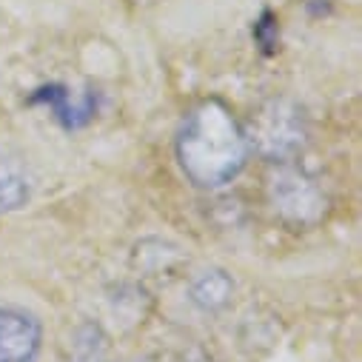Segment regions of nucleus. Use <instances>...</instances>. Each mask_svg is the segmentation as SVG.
Masks as SVG:
<instances>
[{"label":"nucleus","instance_id":"f03ea898","mask_svg":"<svg viewBox=\"0 0 362 362\" xmlns=\"http://www.w3.org/2000/svg\"><path fill=\"white\" fill-rule=\"evenodd\" d=\"M248 148L271 163H288L294 160L308 143V120L303 106L288 98L265 100L243 129Z\"/></svg>","mask_w":362,"mask_h":362},{"label":"nucleus","instance_id":"423d86ee","mask_svg":"<svg viewBox=\"0 0 362 362\" xmlns=\"http://www.w3.org/2000/svg\"><path fill=\"white\" fill-rule=\"evenodd\" d=\"M231 294H234V283L220 268L206 271L192 283V303L203 311H220L223 305H228Z\"/></svg>","mask_w":362,"mask_h":362},{"label":"nucleus","instance_id":"0eeeda50","mask_svg":"<svg viewBox=\"0 0 362 362\" xmlns=\"http://www.w3.org/2000/svg\"><path fill=\"white\" fill-rule=\"evenodd\" d=\"M29 200V180L26 174L9 163V160H0V214H9L23 209Z\"/></svg>","mask_w":362,"mask_h":362},{"label":"nucleus","instance_id":"20e7f679","mask_svg":"<svg viewBox=\"0 0 362 362\" xmlns=\"http://www.w3.org/2000/svg\"><path fill=\"white\" fill-rule=\"evenodd\" d=\"M40 322L12 305H0V362H37Z\"/></svg>","mask_w":362,"mask_h":362},{"label":"nucleus","instance_id":"7ed1b4c3","mask_svg":"<svg viewBox=\"0 0 362 362\" xmlns=\"http://www.w3.org/2000/svg\"><path fill=\"white\" fill-rule=\"evenodd\" d=\"M268 200L271 209L277 211L291 226H314L325 214V192L317 180L288 163H280V168L268 180Z\"/></svg>","mask_w":362,"mask_h":362},{"label":"nucleus","instance_id":"39448f33","mask_svg":"<svg viewBox=\"0 0 362 362\" xmlns=\"http://www.w3.org/2000/svg\"><path fill=\"white\" fill-rule=\"evenodd\" d=\"M29 103H43L52 109V115L66 126V129H80L98 112V95L95 92H83L80 98H71L66 86H43L32 95Z\"/></svg>","mask_w":362,"mask_h":362},{"label":"nucleus","instance_id":"f257e3e1","mask_svg":"<svg viewBox=\"0 0 362 362\" xmlns=\"http://www.w3.org/2000/svg\"><path fill=\"white\" fill-rule=\"evenodd\" d=\"M248 157L243 126L220 100H203L189 112L177 134V160L200 189H220L234 180Z\"/></svg>","mask_w":362,"mask_h":362}]
</instances>
